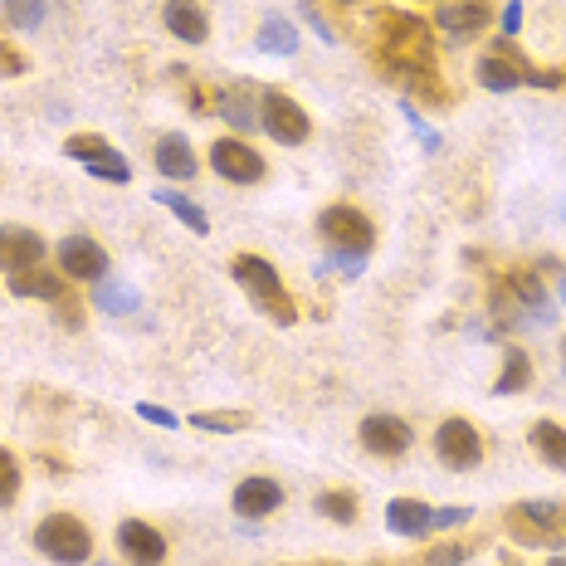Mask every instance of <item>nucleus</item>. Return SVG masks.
Instances as JSON below:
<instances>
[{
    "label": "nucleus",
    "instance_id": "1",
    "mask_svg": "<svg viewBox=\"0 0 566 566\" xmlns=\"http://www.w3.org/2000/svg\"><path fill=\"white\" fill-rule=\"evenodd\" d=\"M230 274H234V283H240L244 293H250V303L269 317V323H279V327H293V323H298V303L283 293V283H279V274H274V264H269V259L240 254V259L230 264Z\"/></svg>",
    "mask_w": 566,
    "mask_h": 566
},
{
    "label": "nucleus",
    "instance_id": "2",
    "mask_svg": "<svg viewBox=\"0 0 566 566\" xmlns=\"http://www.w3.org/2000/svg\"><path fill=\"white\" fill-rule=\"evenodd\" d=\"M381 64L386 69H430L434 64L430 25L416 15H400V10H386L381 15Z\"/></svg>",
    "mask_w": 566,
    "mask_h": 566
},
{
    "label": "nucleus",
    "instance_id": "3",
    "mask_svg": "<svg viewBox=\"0 0 566 566\" xmlns=\"http://www.w3.org/2000/svg\"><path fill=\"white\" fill-rule=\"evenodd\" d=\"M34 547H40V557H50L59 566H84L93 557V533L78 523V517L54 513L34 527Z\"/></svg>",
    "mask_w": 566,
    "mask_h": 566
},
{
    "label": "nucleus",
    "instance_id": "4",
    "mask_svg": "<svg viewBox=\"0 0 566 566\" xmlns=\"http://www.w3.org/2000/svg\"><path fill=\"white\" fill-rule=\"evenodd\" d=\"M259 127H264V133L279 142V147H303L308 133H313L308 113H303L283 88H269L264 98H259Z\"/></svg>",
    "mask_w": 566,
    "mask_h": 566
},
{
    "label": "nucleus",
    "instance_id": "5",
    "mask_svg": "<svg viewBox=\"0 0 566 566\" xmlns=\"http://www.w3.org/2000/svg\"><path fill=\"white\" fill-rule=\"evenodd\" d=\"M317 230H323V240L333 244L337 254H367L376 244V226L357 206H327L323 216H317Z\"/></svg>",
    "mask_w": 566,
    "mask_h": 566
},
{
    "label": "nucleus",
    "instance_id": "6",
    "mask_svg": "<svg viewBox=\"0 0 566 566\" xmlns=\"http://www.w3.org/2000/svg\"><path fill=\"white\" fill-rule=\"evenodd\" d=\"M64 157H74V161H84L88 176H98V181H113V186H127L133 181V167H127L123 157L103 142L98 133H74L64 142Z\"/></svg>",
    "mask_w": 566,
    "mask_h": 566
},
{
    "label": "nucleus",
    "instance_id": "7",
    "mask_svg": "<svg viewBox=\"0 0 566 566\" xmlns=\"http://www.w3.org/2000/svg\"><path fill=\"white\" fill-rule=\"evenodd\" d=\"M434 454H440L444 469L464 474V469H479L483 440H479V430H474L469 420H444L440 430H434Z\"/></svg>",
    "mask_w": 566,
    "mask_h": 566
},
{
    "label": "nucleus",
    "instance_id": "8",
    "mask_svg": "<svg viewBox=\"0 0 566 566\" xmlns=\"http://www.w3.org/2000/svg\"><path fill=\"white\" fill-rule=\"evenodd\" d=\"M59 269L78 283H103L108 279V250L88 234H64L59 240Z\"/></svg>",
    "mask_w": 566,
    "mask_h": 566
},
{
    "label": "nucleus",
    "instance_id": "9",
    "mask_svg": "<svg viewBox=\"0 0 566 566\" xmlns=\"http://www.w3.org/2000/svg\"><path fill=\"white\" fill-rule=\"evenodd\" d=\"M566 527V517L557 503H517L509 513V533L517 542H527V547H547V542H557V533Z\"/></svg>",
    "mask_w": 566,
    "mask_h": 566
},
{
    "label": "nucleus",
    "instance_id": "10",
    "mask_svg": "<svg viewBox=\"0 0 566 566\" xmlns=\"http://www.w3.org/2000/svg\"><path fill=\"white\" fill-rule=\"evenodd\" d=\"M210 167L226 176V181H234V186L264 181V157H259L244 137H220L216 147H210Z\"/></svg>",
    "mask_w": 566,
    "mask_h": 566
},
{
    "label": "nucleus",
    "instance_id": "11",
    "mask_svg": "<svg viewBox=\"0 0 566 566\" xmlns=\"http://www.w3.org/2000/svg\"><path fill=\"white\" fill-rule=\"evenodd\" d=\"M44 264V240L30 226H0V269L10 279Z\"/></svg>",
    "mask_w": 566,
    "mask_h": 566
},
{
    "label": "nucleus",
    "instance_id": "12",
    "mask_svg": "<svg viewBox=\"0 0 566 566\" xmlns=\"http://www.w3.org/2000/svg\"><path fill=\"white\" fill-rule=\"evenodd\" d=\"M117 552L137 566H157L167 562V537L151 523H142V517H127V523H117Z\"/></svg>",
    "mask_w": 566,
    "mask_h": 566
},
{
    "label": "nucleus",
    "instance_id": "13",
    "mask_svg": "<svg viewBox=\"0 0 566 566\" xmlns=\"http://www.w3.org/2000/svg\"><path fill=\"white\" fill-rule=\"evenodd\" d=\"M361 450L381 459H400L410 450V424L400 416H367L361 420Z\"/></svg>",
    "mask_w": 566,
    "mask_h": 566
},
{
    "label": "nucleus",
    "instance_id": "14",
    "mask_svg": "<svg viewBox=\"0 0 566 566\" xmlns=\"http://www.w3.org/2000/svg\"><path fill=\"white\" fill-rule=\"evenodd\" d=\"M434 25L444 34H454V40H469V34H479L489 25V6H483V0H440Z\"/></svg>",
    "mask_w": 566,
    "mask_h": 566
},
{
    "label": "nucleus",
    "instance_id": "15",
    "mask_svg": "<svg viewBox=\"0 0 566 566\" xmlns=\"http://www.w3.org/2000/svg\"><path fill=\"white\" fill-rule=\"evenodd\" d=\"M279 503H283L279 479L250 474V479H240V489H234V513H240V517H269Z\"/></svg>",
    "mask_w": 566,
    "mask_h": 566
},
{
    "label": "nucleus",
    "instance_id": "16",
    "mask_svg": "<svg viewBox=\"0 0 566 566\" xmlns=\"http://www.w3.org/2000/svg\"><path fill=\"white\" fill-rule=\"evenodd\" d=\"M161 20H167V30L186 44H206V34H210V20L196 0H167V6H161Z\"/></svg>",
    "mask_w": 566,
    "mask_h": 566
},
{
    "label": "nucleus",
    "instance_id": "17",
    "mask_svg": "<svg viewBox=\"0 0 566 566\" xmlns=\"http://www.w3.org/2000/svg\"><path fill=\"white\" fill-rule=\"evenodd\" d=\"M386 527H391L396 537H424V533H434V509L420 499H391Z\"/></svg>",
    "mask_w": 566,
    "mask_h": 566
},
{
    "label": "nucleus",
    "instance_id": "18",
    "mask_svg": "<svg viewBox=\"0 0 566 566\" xmlns=\"http://www.w3.org/2000/svg\"><path fill=\"white\" fill-rule=\"evenodd\" d=\"M157 171L167 176V181H191L196 176V151H191V142H186V133H167L157 142Z\"/></svg>",
    "mask_w": 566,
    "mask_h": 566
},
{
    "label": "nucleus",
    "instance_id": "19",
    "mask_svg": "<svg viewBox=\"0 0 566 566\" xmlns=\"http://www.w3.org/2000/svg\"><path fill=\"white\" fill-rule=\"evenodd\" d=\"M220 117H226L230 127H240V133H250V127H259V108H254V88L250 84H230L220 88Z\"/></svg>",
    "mask_w": 566,
    "mask_h": 566
},
{
    "label": "nucleus",
    "instance_id": "20",
    "mask_svg": "<svg viewBox=\"0 0 566 566\" xmlns=\"http://www.w3.org/2000/svg\"><path fill=\"white\" fill-rule=\"evenodd\" d=\"M527 440H533V450H537L542 464H547V469H562V474H566V424H557V420H537Z\"/></svg>",
    "mask_w": 566,
    "mask_h": 566
},
{
    "label": "nucleus",
    "instance_id": "21",
    "mask_svg": "<svg viewBox=\"0 0 566 566\" xmlns=\"http://www.w3.org/2000/svg\"><path fill=\"white\" fill-rule=\"evenodd\" d=\"M503 283H509V293L523 303V313H533L537 323H547V317H552V298H547V289L537 283V274H513Z\"/></svg>",
    "mask_w": 566,
    "mask_h": 566
},
{
    "label": "nucleus",
    "instance_id": "22",
    "mask_svg": "<svg viewBox=\"0 0 566 566\" xmlns=\"http://www.w3.org/2000/svg\"><path fill=\"white\" fill-rule=\"evenodd\" d=\"M533 386V361H527V352H503V371L499 381H493V396H517Z\"/></svg>",
    "mask_w": 566,
    "mask_h": 566
},
{
    "label": "nucleus",
    "instance_id": "23",
    "mask_svg": "<svg viewBox=\"0 0 566 566\" xmlns=\"http://www.w3.org/2000/svg\"><path fill=\"white\" fill-rule=\"evenodd\" d=\"M151 200H157V206H167V210H171L176 220H181L186 230H196V234H210V220H206V210H200L191 196H181V191H167V186H157V196H151Z\"/></svg>",
    "mask_w": 566,
    "mask_h": 566
},
{
    "label": "nucleus",
    "instance_id": "24",
    "mask_svg": "<svg viewBox=\"0 0 566 566\" xmlns=\"http://www.w3.org/2000/svg\"><path fill=\"white\" fill-rule=\"evenodd\" d=\"M479 84L489 93H513V88H523V74H517L509 59L489 54V59H479Z\"/></svg>",
    "mask_w": 566,
    "mask_h": 566
},
{
    "label": "nucleus",
    "instance_id": "25",
    "mask_svg": "<svg viewBox=\"0 0 566 566\" xmlns=\"http://www.w3.org/2000/svg\"><path fill=\"white\" fill-rule=\"evenodd\" d=\"M254 44L264 54H293V50H298V30H293L283 15H269L264 25H259V40Z\"/></svg>",
    "mask_w": 566,
    "mask_h": 566
},
{
    "label": "nucleus",
    "instance_id": "26",
    "mask_svg": "<svg viewBox=\"0 0 566 566\" xmlns=\"http://www.w3.org/2000/svg\"><path fill=\"white\" fill-rule=\"evenodd\" d=\"M10 293H20V298H64V283L59 274H40V269H30V274H15L10 279Z\"/></svg>",
    "mask_w": 566,
    "mask_h": 566
},
{
    "label": "nucleus",
    "instance_id": "27",
    "mask_svg": "<svg viewBox=\"0 0 566 566\" xmlns=\"http://www.w3.org/2000/svg\"><path fill=\"white\" fill-rule=\"evenodd\" d=\"M0 15H6L10 30H40L44 0H6V6H0Z\"/></svg>",
    "mask_w": 566,
    "mask_h": 566
},
{
    "label": "nucleus",
    "instance_id": "28",
    "mask_svg": "<svg viewBox=\"0 0 566 566\" xmlns=\"http://www.w3.org/2000/svg\"><path fill=\"white\" fill-rule=\"evenodd\" d=\"M196 430H216V434H234L250 424V416L244 410H200V416H191Z\"/></svg>",
    "mask_w": 566,
    "mask_h": 566
},
{
    "label": "nucleus",
    "instance_id": "29",
    "mask_svg": "<svg viewBox=\"0 0 566 566\" xmlns=\"http://www.w3.org/2000/svg\"><path fill=\"white\" fill-rule=\"evenodd\" d=\"M15 499H20V459L0 450V509H10Z\"/></svg>",
    "mask_w": 566,
    "mask_h": 566
},
{
    "label": "nucleus",
    "instance_id": "30",
    "mask_svg": "<svg viewBox=\"0 0 566 566\" xmlns=\"http://www.w3.org/2000/svg\"><path fill=\"white\" fill-rule=\"evenodd\" d=\"M317 513L333 517V523H352L357 517V499L352 493H317Z\"/></svg>",
    "mask_w": 566,
    "mask_h": 566
},
{
    "label": "nucleus",
    "instance_id": "31",
    "mask_svg": "<svg viewBox=\"0 0 566 566\" xmlns=\"http://www.w3.org/2000/svg\"><path fill=\"white\" fill-rule=\"evenodd\" d=\"M93 303H98V308L123 313V308H137V293H133V289H127V293H113L108 283H93Z\"/></svg>",
    "mask_w": 566,
    "mask_h": 566
},
{
    "label": "nucleus",
    "instance_id": "32",
    "mask_svg": "<svg viewBox=\"0 0 566 566\" xmlns=\"http://www.w3.org/2000/svg\"><path fill=\"white\" fill-rule=\"evenodd\" d=\"M137 416L147 420V424H161V430H176V416H171V410L151 406V400H142V406H137Z\"/></svg>",
    "mask_w": 566,
    "mask_h": 566
},
{
    "label": "nucleus",
    "instance_id": "33",
    "mask_svg": "<svg viewBox=\"0 0 566 566\" xmlns=\"http://www.w3.org/2000/svg\"><path fill=\"white\" fill-rule=\"evenodd\" d=\"M474 509H434V527H464Z\"/></svg>",
    "mask_w": 566,
    "mask_h": 566
},
{
    "label": "nucleus",
    "instance_id": "34",
    "mask_svg": "<svg viewBox=\"0 0 566 566\" xmlns=\"http://www.w3.org/2000/svg\"><path fill=\"white\" fill-rule=\"evenodd\" d=\"M469 552L464 547H440V552H430V566H464Z\"/></svg>",
    "mask_w": 566,
    "mask_h": 566
},
{
    "label": "nucleus",
    "instance_id": "35",
    "mask_svg": "<svg viewBox=\"0 0 566 566\" xmlns=\"http://www.w3.org/2000/svg\"><path fill=\"white\" fill-rule=\"evenodd\" d=\"M303 20H308V25H313L317 34H323V40H327V44H333V40H337V34H333V25H327V20H323V15H317V10L308 6V0H303Z\"/></svg>",
    "mask_w": 566,
    "mask_h": 566
},
{
    "label": "nucleus",
    "instance_id": "36",
    "mask_svg": "<svg viewBox=\"0 0 566 566\" xmlns=\"http://www.w3.org/2000/svg\"><path fill=\"white\" fill-rule=\"evenodd\" d=\"M0 74H25V59L10 50V44H0Z\"/></svg>",
    "mask_w": 566,
    "mask_h": 566
},
{
    "label": "nucleus",
    "instance_id": "37",
    "mask_svg": "<svg viewBox=\"0 0 566 566\" xmlns=\"http://www.w3.org/2000/svg\"><path fill=\"white\" fill-rule=\"evenodd\" d=\"M517 30H523V6L513 0V6H503V34H517Z\"/></svg>",
    "mask_w": 566,
    "mask_h": 566
},
{
    "label": "nucleus",
    "instance_id": "38",
    "mask_svg": "<svg viewBox=\"0 0 566 566\" xmlns=\"http://www.w3.org/2000/svg\"><path fill=\"white\" fill-rule=\"evenodd\" d=\"M337 6H361V0H337Z\"/></svg>",
    "mask_w": 566,
    "mask_h": 566
},
{
    "label": "nucleus",
    "instance_id": "39",
    "mask_svg": "<svg viewBox=\"0 0 566 566\" xmlns=\"http://www.w3.org/2000/svg\"><path fill=\"white\" fill-rule=\"evenodd\" d=\"M562 361H566V337H562Z\"/></svg>",
    "mask_w": 566,
    "mask_h": 566
},
{
    "label": "nucleus",
    "instance_id": "40",
    "mask_svg": "<svg viewBox=\"0 0 566 566\" xmlns=\"http://www.w3.org/2000/svg\"><path fill=\"white\" fill-rule=\"evenodd\" d=\"M562 298H566V283H562Z\"/></svg>",
    "mask_w": 566,
    "mask_h": 566
},
{
    "label": "nucleus",
    "instance_id": "41",
    "mask_svg": "<svg viewBox=\"0 0 566 566\" xmlns=\"http://www.w3.org/2000/svg\"><path fill=\"white\" fill-rule=\"evenodd\" d=\"M562 88H566V74H562Z\"/></svg>",
    "mask_w": 566,
    "mask_h": 566
}]
</instances>
